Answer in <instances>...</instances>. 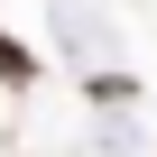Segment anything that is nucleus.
<instances>
[{
    "mask_svg": "<svg viewBox=\"0 0 157 157\" xmlns=\"http://www.w3.org/2000/svg\"><path fill=\"white\" fill-rule=\"evenodd\" d=\"M0 83H19V93H28V83H37V56H28V46H19V37H10V28H0Z\"/></svg>",
    "mask_w": 157,
    "mask_h": 157,
    "instance_id": "nucleus-1",
    "label": "nucleus"
}]
</instances>
